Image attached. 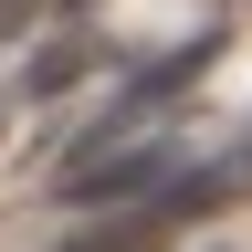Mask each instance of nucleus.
Masks as SVG:
<instances>
[{
  "label": "nucleus",
  "mask_w": 252,
  "mask_h": 252,
  "mask_svg": "<svg viewBox=\"0 0 252 252\" xmlns=\"http://www.w3.org/2000/svg\"><path fill=\"white\" fill-rule=\"evenodd\" d=\"M158 168H168V137H158V147H126V158H74L63 189H74V200H126V189H158Z\"/></svg>",
  "instance_id": "obj_2"
},
{
  "label": "nucleus",
  "mask_w": 252,
  "mask_h": 252,
  "mask_svg": "<svg viewBox=\"0 0 252 252\" xmlns=\"http://www.w3.org/2000/svg\"><path fill=\"white\" fill-rule=\"evenodd\" d=\"M210 189H220V179H168V189H147V200H126L116 220H94V231H74L63 252H158V242H168V231H179L189 210L210 200Z\"/></svg>",
  "instance_id": "obj_1"
},
{
  "label": "nucleus",
  "mask_w": 252,
  "mask_h": 252,
  "mask_svg": "<svg viewBox=\"0 0 252 252\" xmlns=\"http://www.w3.org/2000/svg\"><path fill=\"white\" fill-rule=\"evenodd\" d=\"M84 63H94V42H84V32H63V42H42V63H32V94H63V84L84 74Z\"/></svg>",
  "instance_id": "obj_3"
}]
</instances>
